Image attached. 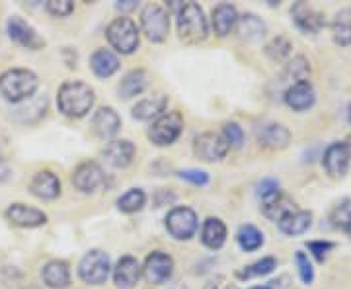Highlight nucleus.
Segmentation results:
<instances>
[{"instance_id":"603ef678","label":"nucleus","mask_w":351,"mask_h":289,"mask_svg":"<svg viewBox=\"0 0 351 289\" xmlns=\"http://www.w3.org/2000/svg\"><path fill=\"white\" fill-rule=\"evenodd\" d=\"M252 289H271V288H252Z\"/></svg>"},{"instance_id":"5701e85b","label":"nucleus","mask_w":351,"mask_h":289,"mask_svg":"<svg viewBox=\"0 0 351 289\" xmlns=\"http://www.w3.org/2000/svg\"><path fill=\"white\" fill-rule=\"evenodd\" d=\"M237 20H239V12H237V8L232 4H219L213 10V16H211V24H213L215 34L219 38L228 36L234 30Z\"/></svg>"},{"instance_id":"6e6552de","label":"nucleus","mask_w":351,"mask_h":289,"mask_svg":"<svg viewBox=\"0 0 351 289\" xmlns=\"http://www.w3.org/2000/svg\"><path fill=\"white\" fill-rule=\"evenodd\" d=\"M197 215L191 207H174L170 213L166 215V229L168 233L178 240H188L195 235L197 231Z\"/></svg>"},{"instance_id":"4c0bfd02","label":"nucleus","mask_w":351,"mask_h":289,"mask_svg":"<svg viewBox=\"0 0 351 289\" xmlns=\"http://www.w3.org/2000/svg\"><path fill=\"white\" fill-rule=\"evenodd\" d=\"M223 137H225L226 145H228V149L232 147V149H239L242 147V143H244V131H242V127L239 124H225V129H223Z\"/></svg>"},{"instance_id":"c85d7f7f","label":"nucleus","mask_w":351,"mask_h":289,"mask_svg":"<svg viewBox=\"0 0 351 289\" xmlns=\"http://www.w3.org/2000/svg\"><path fill=\"white\" fill-rule=\"evenodd\" d=\"M237 34L240 39H246V41H256V39H262L265 34V24L256 16V14H244L237 20Z\"/></svg>"},{"instance_id":"f03ea898","label":"nucleus","mask_w":351,"mask_h":289,"mask_svg":"<svg viewBox=\"0 0 351 289\" xmlns=\"http://www.w3.org/2000/svg\"><path fill=\"white\" fill-rule=\"evenodd\" d=\"M39 89V78L29 69H8L0 75V94L12 104L27 100Z\"/></svg>"},{"instance_id":"49530a36","label":"nucleus","mask_w":351,"mask_h":289,"mask_svg":"<svg viewBox=\"0 0 351 289\" xmlns=\"http://www.w3.org/2000/svg\"><path fill=\"white\" fill-rule=\"evenodd\" d=\"M4 145H6V135H4V133L0 131V151L4 149Z\"/></svg>"},{"instance_id":"0eeeda50","label":"nucleus","mask_w":351,"mask_h":289,"mask_svg":"<svg viewBox=\"0 0 351 289\" xmlns=\"http://www.w3.org/2000/svg\"><path fill=\"white\" fill-rule=\"evenodd\" d=\"M141 27L151 41L160 43L170 32V14L160 4H147L141 12Z\"/></svg>"},{"instance_id":"4be33fe9","label":"nucleus","mask_w":351,"mask_h":289,"mask_svg":"<svg viewBox=\"0 0 351 289\" xmlns=\"http://www.w3.org/2000/svg\"><path fill=\"white\" fill-rule=\"evenodd\" d=\"M277 225L281 229V233H285L289 237H297L306 233L311 225H313V213L311 211H302V209H295L287 213L283 219L277 221Z\"/></svg>"},{"instance_id":"f704fd0d","label":"nucleus","mask_w":351,"mask_h":289,"mask_svg":"<svg viewBox=\"0 0 351 289\" xmlns=\"http://www.w3.org/2000/svg\"><path fill=\"white\" fill-rule=\"evenodd\" d=\"M285 76H287L289 80H293V84H297V82H308L311 65H308V61H306L302 55H299V57H295V59L287 65Z\"/></svg>"},{"instance_id":"c9c22d12","label":"nucleus","mask_w":351,"mask_h":289,"mask_svg":"<svg viewBox=\"0 0 351 289\" xmlns=\"http://www.w3.org/2000/svg\"><path fill=\"white\" fill-rule=\"evenodd\" d=\"M330 221L336 229H341V231H348L351 227V200H346L338 203L334 207V211L330 215Z\"/></svg>"},{"instance_id":"dca6fc26","label":"nucleus","mask_w":351,"mask_h":289,"mask_svg":"<svg viewBox=\"0 0 351 289\" xmlns=\"http://www.w3.org/2000/svg\"><path fill=\"white\" fill-rule=\"evenodd\" d=\"M141 272H143V268L138 264L137 258L123 256L113 268V281L119 289H133L141 277Z\"/></svg>"},{"instance_id":"79ce46f5","label":"nucleus","mask_w":351,"mask_h":289,"mask_svg":"<svg viewBox=\"0 0 351 289\" xmlns=\"http://www.w3.org/2000/svg\"><path fill=\"white\" fill-rule=\"evenodd\" d=\"M334 248V242H330V240H311L308 242V251L313 252L314 258L318 260V262H324L328 256V252Z\"/></svg>"},{"instance_id":"f3484780","label":"nucleus","mask_w":351,"mask_h":289,"mask_svg":"<svg viewBox=\"0 0 351 289\" xmlns=\"http://www.w3.org/2000/svg\"><path fill=\"white\" fill-rule=\"evenodd\" d=\"M29 192L39 200H55L61 194V180L51 170H39L38 174L32 178Z\"/></svg>"},{"instance_id":"1a4fd4ad","label":"nucleus","mask_w":351,"mask_h":289,"mask_svg":"<svg viewBox=\"0 0 351 289\" xmlns=\"http://www.w3.org/2000/svg\"><path fill=\"white\" fill-rule=\"evenodd\" d=\"M193 152L195 157L205 161V163H217L221 159H225L226 152H228V145L223 135L219 133H201L193 141Z\"/></svg>"},{"instance_id":"473e14b6","label":"nucleus","mask_w":351,"mask_h":289,"mask_svg":"<svg viewBox=\"0 0 351 289\" xmlns=\"http://www.w3.org/2000/svg\"><path fill=\"white\" fill-rule=\"evenodd\" d=\"M237 240H239L240 248L246 252L258 251L263 244V235L258 227L254 225H242L237 233Z\"/></svg>"},{"instance_id":"37998d69","label":"nucleus","mask_w":351,"mask_h":289,"mask_svg":"<svg viewBox=\"0 0 351 289\" xmlns=\"http://www.w3.org/2000/svg\"><path fill=\"white\" fill-rule=\"evenodd\" d=\"M258 194L262 196V200H267V198L276 196V194H279V182H277V180H271V178H267V180H262V184H260V189H258Z\"/></svg>"},{"instance_id":"39448f33","label":"nucleus","mask_w":351,"mask_h":289,"mask_svg":"<svg viewBox=\"0 0 351 289\" xmlns=\"http://www.w3.org/2000/svg\"><path fill=\"white\" fill-rule=\"evenodd\" d=\"M184 131V117L180 112H164L152 122L149 139L158 147L172 145Z\"/></svg>"},{"instance_id":"6ab92c4d","label":"nucleus","mask_w":351,"mask_h":289,"mask_svg":"<svg viewBox=\"0 0 351 289\" xmlns=\"http://www.w3.org/2000/svg\"><path fill=\"white\" fill-rule=\"evenodd\" d=\"M314 102H316V92L311 82L291 84L285 92V104L295 112H304V110L313 108Z\"/></svg>"},{"instance_id":"9d476101","label":"nucleus","mask_w":351,"mask_h":289,"mask_svg":"<svg viewBox=\"0 0 351 289\" xmlns=\"http://www.w3.org/2000/svg\"><path fill=\"white\" fill-rule=\"evenodd\" d=\"M351 163V149L348 143H332L324 152L322 164L326 168L328 176L330 178H343L350 170Z\"/></svg>"},{"instance_id":"f257e3e1","label":"nucleus","mask_w":351,"mask_h":289,"mask_svg":"<svg viewBox=\"0 0 351 289\" xmlns=\"http://www.w3.org/2000/svg\"><path fill=\"white\" fill-rule=\"evenodd\" d=\"M94 90L82 80H69L57 92V106L69 117H84L94 106Z\"/></svg>"},{"instance_id":"f8f14e48","label":"nucleus","mask_w":351,"mask_h":289,"mask_svg":"<svg viewBox=\"0 0 351 289\" xmlns=\"http://www.w3.org/2000/svg\"><path fill=\"white\" fill-rule=\"evenodd\" d=\"M71 180H73V186L78 192L90 194V192L98 189L104 184L106 174H104V170H101V166L98 163H82L76 166Z\"/></svg>"},{"instance_id":"a878e982","label":"nucleus","mask_w":351,"mask_h":289,"mask_svg":"<svg viewBox=\"0 0 351 289\" xmlns=\"http://www.w3.org/2000/svg\"><path fill=\"white\" fill-rule=\"evenodd\" d=\"M90 67L94 71V75L100 78H110L117 73L119 69V59L115 57V53L110 49H98L94 51V55L90 57Z\"/></svg>"},{"instance_id":"aec40b11","label":"nucleus","mask_w":351,"mask_h":289,"mask_svg":"<svg viewBox=\"0 0 351 289\" xmlns=\"http://www.w3.org/2000/svg\"><path fill=\"white\" fill-rule=\"evenodd\" d=\"M43 284L51 289H64L71 284V270L63 260H51L41 270Z\"/></svg>"},{"instance_id":"3c124183","label":"nucleus","mask_w":351,"mask_h":289,"mask_svg":"<svg viewBox=\"0 0 351 289\" xmlns=\"http://www.w3.org/2000/svg\"><path fill=\"white\" fill-rule=\"evenodd\" d=\"M346 233H348V235H350V237H351V227H350V229H348V231H346Z\"/></svg>"},{"instance_id":"9b49d317","label":"nucleus","mask_w":351,"mask_h":289,"mask_svg":"<svg viewBox=\"0 0 351 289\" xmlns=\"http://www.w3.org/2000/svg\"><path fill=\"white\" fill-rule=\"evenodd\" d=\"M174 272V260L172 256H168L166 252H152L147 256L145 266H143V276L147 277V281L151 284H164L166 279H170Z\"/></svg>"},{"instance_id":"cd10ccee","label":"nucleus","mask_w":351,"mask_h":289,"mask_svg":"<svg viewBox=\"0 0 351 289\" xmlns=\"http://www.w3.org/2000/svg\"><path fill=\"white\" fill-rule=\"evenodd\" d=\"M258 137H260V143L269 149H285L291 141V133L287 127L281 124H267L260 129Z\"/></svg>"},{"instance_id":"20e7f679","label":"nucleus","mask_w":351,"mask_h":289,"mask_svg":"<svg viewBox=\"0 0 351 289\" xmlns=\"http://www.w3.org/2000/svg\"><path fill=\"white\" fill-rule=\"evenodd\" d=\"M106 38L117 53L131 55L138 47L137 24L131 18H115L106 30Z\"/></svg>"},{"instance_id":"8fccbe9b","label":"nucleus","mask_w":351,"mask_h":289,"mask_svg":"<svg viewBox=\"0 0 351 289\" xmlns=\"http://www.w3.org/2000/svg\"><path fill=\"white\" fill-rule=\"evenodd\" d=\"M226 289H239V288H237V286H228V288H226Z\"/></svg>"},{"instance_id":"b1692460","label":"nucleus","mask_w":351,"mask_h":289,"mask_svg":"<svg viewBox=\"0 0 351 289\" xmlns=\"http://www.w3.org/2000/svg\"><path fill=\"white\" fill-rule=\"evenodd\" d=\"M226 240V227L219 217H207L203 229H201V242L211 248V251H219Z\"/></svg>"},{"instance_id":"4468645a","label":"nucleus","mask_w":351,"mask_h":289,"mask_svg":"<svg viewBox=\"0 0 351 289\" xmlns=\"http://www.w3.org/2000/svg\"><path fill=\"white\" fill-rule=\"evenodd\" d=\"M135 145L127 139H115V141H110L104 149V159L106 163L113 166V168H127L129 164L133 163L135 159Z\"/></svg>"},{"instance_id":"bb28decb","label":"nucleus","mask_w":351,"mask_h":289,"mask_svg":"<svg viewBox=\"0 0 351 289\" xmlns=\"http://www.w3.org/2000/svg\"><path fill=\"white\" fill-rule=\"evenodd\" d=\"M297 207H295V203L291 198H287L285 194H276V196H271V198H267V200H263L262 203V213L267 217V219H271V221H279V219H283L285 215L291 213V211H295Z\"/></svg>"},{"instance_id":"2eb2a0df","label":"nucleus","mask_w":351,"mask_h":289,"mask_svg":"<svg viewBox=\"0 0 351 289\" xmlns=\"http://www.w3.org/2000/svg\"><path fill=\"white\" fill-rule=\"evenodd\" d=\"M8 36L16 43L24 45L27 49H39V47H43V39L39 38L38 32L27 24L25 20H22L20 16H12L8 20Z\"/></svg>"},{"instance_id":"423d86ee","label":"nucleus","mask_w":351,"mask_h":289,"mask_svg":"<svg viewBox=\"0 0 351 289\" xmlns=\"http://www.w3.org/2000/svg\"><path fill=\"white\" fill-rule=\"evenodd\" d=\"M110 256L104 251H90L82 256L80 264H78V276L84 284L90 286H101L108 276H110Z\"/></svg>"},{"instance_id":"ddd939ff","label":"nucleus","mask_w":351,"mask_h":289,"mask_svg":"<svg viewBox=\"0 0 351 289\" xmlns=\"http://www.w3.org/2000/svg\"><path fill=\"white\" fill-rule=\"evenodd\" d=\"M6 219L16 227H24V229H34L47 223V215L39 211L36 207H29L25 203H12L6 209Z\"/></svg>"},{"instance_id":"09e8293b","label":"nucleus","mask_w":351,"mask_h":289,"mask_svg":"<svg viewBox=\"0 0 351 289\" xmlns=\"http://www.w3.org/2000/svg\"><path fill=\"white\" fill-rule=\"evenodd\" d=\"M205 289H217V284H209Z\"/></svg>"},{"instance_id":"393cba45","label":"nucleus","mask_w":351,"mask_h":289,"mask_svg":"<svg viewBox=\"0 0 351 289\" xmlns=\"http://www.w3.org/2000/svg\"><path fill=\"white\" fill-rule=\"evenodd\" d=\"M168 106V98L164 94H154L151 98H143L133 106V117L138 122H149L152 117L162 115Z\"/></svg>"},{"instance_id":"c756f323","label":"nucleus","mask_w":351,"mask_h":289,"mask_svg":"<svg viewBox=\"0 0 351 289\" xmlns=\"http://www.w3.org/2000/svg\"><path fill=\"white\" fill-rule=\"evenodd\" d=\"M147 89V73L143 69H137V71H131L123 76V80L119 82V96L121 98H135L138 96L143 90Z\"/></svg>"},{"instance_id":"412c9836","label":"nucleus","mask_w":351,"mask_h":289,"mask_svg":"<svg viewBox=\"0 0 351 289\" xmlns=\"http://www.w3.org/2000/svg\"><path fill=\"white\" fill-rule=\"evenodd\" d=\"M291 14H293L295 24L299 25V30H302L304 34H316V32L324 25L322 16L316 12L314 8H311L306 2H297V4L293 6Z\"/></svg>"},{"instance_id":"de8ad7c7","label":"nucleus","mask_w":351,"mask_h":289,"mask_svg":"<svg viewBox=\"0 0 351 289\" xmlns=\"http://www.w3.org/2000/svg\"><path fill=\"white\" fill-rule=\"evenodd\" d=\"M348 122H350V124H351V104H350V106H348Z\"/></svg>"},{"instance_id":"58836bf2","label":"nucleus","mask_w":351,"mask_h":289,"mask_svg":"<svg viewBox=\"0 0 351 289\" xmlns=\"http://www.w3.org/2000/svg\"><path fill=\"white\" fill-rule=\"evenodd\" d=\"M295 262H297V268H299V276L301 279L308 286V284H313L314 279V270L313 264H311V260H308V256L304 254V252H297L295 254Z\"/></svg>"},{"instance_id":"7c9ffc66","label":"nucleus","mask_w":351,"mask_h":289,"mask_svg":"<svg viewBox=\"0 0 351 289\" xmlns=\"http://www.w3.org/2000/svg\"><path fill=\"white\" fill-rule=\"evenodd\" d=\"M332 34L339 45H350L351 43V8H346L336 14L334 24H332Z\"/></svg>"},{"instance_id":"a19ab883","label":"nucleus","mask_w":351,"mask_h":289,"mask_svg":"<svg viewBox=\"0 0 351 289\" xmlns=\"http://www.w3.org/2000/svg\"><path fill=\"white\" fill-rule=\"evenodd\" d=\"M47 10L53 16H57V18H64V16H69L75 10V4L71 0H49L47 2Z\"/></svg>"},{"instance_id":"a18cd8bd","label":"nucleus","mask_w":351,"mask_h":289,"mask_svg":"<svg viewBox=\"0 0 351 289\" xmlns=\"http://www.w3.org/2000/svg\"><path fill=\"white\" fill-rule=\"evenodd\" d=\"M137 6V2L135 0H123V2H119L117 4V8L121 10V12H129V10H133Z\"/></svg>"},{"instance_id":"e433bc0d","label":"nucleus","mask_w":351,"mask_h":289,"mask_svg":"<svg viewBox=\"0 0 351 289\" xmlns=\"http://www.w3.org/2000/svg\"><path fill=\"white\" fill-rule=\"evenodd\" d=\"M293 49V45L289 43L285 38H276L271 39L267 45H265V55L274 61H283L285 57H289V53Z\"/></svg>"},{"instance_id":"2f4dec72","label":"nucleus","mask_w":351,"mask_h":289,"mask_svg":"<svg viewBox=\"0 0 351 289\" xmlns=\"http://www.w3.org/2000/svg\"><path fill=\"white\" fill-rule=\"evenodd\" d=\"M145 203H147V194L141 188H131L117 200V207L123 213H137L145 207Z\"/></svg>"},{"instance_id":"ea45409f","label":"nucleus","mask_w":351,"mask_h":289,"mask_svg":"<svg viewBox=\"0 0 351 289\" xmlns=\"http://www.w3.org/2000/svg\"><path fill=\"white\" fill-rule=\"evenodd\" d=\"M178 176L182 178V180H186V182H189V184H193V186H205V184H209V174L203 172V170H193V168L180 170Z\"/></svg>"},{"instance_id":"72a5a7b5","label":"nucleus","mask_w":351,"mask_h":289,"mask_svg":"<svg viewBox=\"0 0 351 289\" xmlns=\"http://www.w3.org/2000/svg\"><path fill=\"white\" fill-rule=\"evenodd\" d=\"M277 268V260L274 256H265L262 260L254 262V264L246 266L244 270H240L237 276L240 279H250V277H260V276H267L269 272H274Z\"/></svg>"},{"instance_id":"7ed1b4c3","label":"nucleus","mask_w":351,"mask_h":289,"mask_svg":"<svg viewBox=\"0 0 351 289\" xmlns=\"http://www.w3.org/2000/svg\"><path fill=\"white\" fill-rule=\"evenodd\" d=\"M178 34L186 43H199L209 36V24L199 4L188 2L178 10Z\"/></svg>"},{"instance_id":"c03bdc74","label":"nucleus","mask_w":351,"mask_h":289,"mask_svg":"<svg viewBox=\"0 0 351 289\" xmlns=\"http://www.w3.org/2000/svg\"><path fill=\"white\" fill-rule=\"evenodd\" d=\"M12 176V168H10V164L6 163V159H2L0 157V184L2 182H6V180H10Z\"/></svg>"},{"instance_id":"a211bd4d","label":"nucleus","mask_w":351,"mask_h":289,"mask_svg":"<svg viewBox=\"0 0 351 289\" xmlns=\"http://www.w3.org/2000/svg\"><path fill=\"white\" fill-rule=\"evenodd\" d=\"M119 127H121V117L110 106L100 108L92 117V131L100 139H112L119 131Z\"/></svg>"}]
</instances>
